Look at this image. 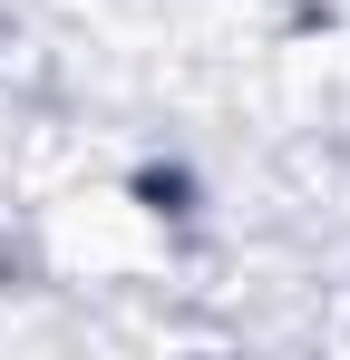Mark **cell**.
<instances>
[{"label":"cell","mask_w":350,"mask_h":360,"mask_svg":"<svg viewBox=\"0 0 350 360\" xmlns=\"http://www.w3.org/2000/svg\"><path fill=\"white\" fill-rule=\"evenodd\" d=\"M39 253H49L58 283H98V292H127V283H166L175 263V214L127 176H78L39 205Z\"/></svg>","instance_id":"6da1fadb"}]
</instances>
